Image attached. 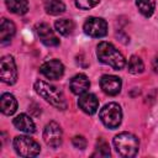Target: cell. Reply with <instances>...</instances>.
Masks as SVG:
<instances>
[{
  "label": "cell",
  "mask_w": 158,
  "mask_h": 158,
  "mask_svg": "<svg viewBox=\"0 0 158 158\" xmlns=\"http://www.w3.org/2000/svg\"><path fill=\"white\" fill-rule=\"evenodd\" d=\"M15 152L20 157H36L40 154V144L30 136H16L12 142Z\"/></svg>",
  "instance_id": "5b68a950"
},
{
  "label": "cell",
  "mask_w": 158,
  "mask_h": 158,
  "mask_svg": "<svg viewBox=\"0 0 158 158\" xmlns=\"http://www.w3.org/2000/svg\"><path fill=\"white\" fill-rule=\"evenodd\" d=\"M0 110L4 115L11 116L17 110V101L15 96L10 93H4L0 98Z\"/></svg>",
  "instance_id": "9a60e30c"
},
{
  "label": "cell",
  "mask_w": 158,
  "mask_h": 158,
  "mask_svg": "<svg viewBox=\"0 0 158 158\" xmlns=\"http://www.w3.org/2000/svg\"><path fill=\"white\" fill-rule=\"evenodd\" d=\"M89 86H90V81H89L88 77L83 73L74 75L69 81V88H70L72 93L75 95H81V94L86 93Z\"/></svg>",
  "instance_id": "4fadbf2b"
},
{
  "label": "cell",
  "mask_w": 158,
  "mask_h": 158,
  "mask_svg": "<svg viewBox=\"0 0 158 158\" xmlns=\"http://www.w3.org/2000/svg\"><path fill=\"white\" fill-rule=\"evenodd\" d=\"M114 147L116 152L125 158L135 157L139 148L138 138L130 132H121L114 137Z\"/></svg>",
  "instance_id": "3957f363"
},
{
  "label": "cell",
  "mask_w": 158,
  "mask_h": 158,
  "mask_svg": "<svg viewBox=\"0 0 158 158\" xmlns=\"http://www.w3.org/2000/svg\"><path fill=\"white\" fill-rule=\"evenodd\" d=\"M40 72L47 79L57 80V79L63 77V74H64V65L58 59H51L48 62H44L40 67Z\"/></svg>",
  "instance_id": "30bf717a"
},
{
  "label": "cell",
  "mask_w": 158,
  "mask_h": 158,
  "mask_svg": "<svg viewBox=\"0 0 158 158\" xmlns=\"http://www.w3.org/2000/svg\"><path fill=\"white\" fill-rule=\"evenodd\" d=\"M0 75L5 84L12 85L17 80V69L12 56H2L0 59Z\"/></svg>",
  "instance_id": "8992f818"
},
{
  "label": "cell",
  "mask_w": 158,
  "mask_h": 158,
  "mask_svg": "<svg viewBox=\"0 0 158 158\" xmlns=\"http://www.w3.org/2000/svg\"><path fill=\"white\" fill-rule=\"evenodd\" d=\"M37 36L40 37L41 42L47 47H54L59 44V38L54 33V31L51 28V26L46 22H40L35 27Z\"/></svg>",
  "instance_id": "9c48e42d"
},
{
  "label": "cell",
  "mask_w": 158,
  "mask_h": 158,
  "mask_svg": "<svg viewBox=\"0 0 158 158\" xmlns=\"http://www.w3.org/2000/svg\"><path fill=\"white\" fill-rule=\"evenodd\" d=\"M16 33V26L12 21L7 19H2L0 23V41L2 44H6L11 41V38Z\"/></svg>",
  "instance_id": "2e32d148"
},
{
  "label": "cell",
  "mask_w": 158,
  "mask_h": 158,
  "mask_svg": "<svg viewBox=\"0 0 158 158\" xmlns=\"http://www.w3.org/2000/svg\"><path fill=\"white\" fill-rule=\"evenodd\" d=\"M99 117L107 128L115 130L121 125V121H122L121 106L116 102H109L100 110Z\"/></svg>",
  "instance_id": "277c9868"
},
{
  "label": "cell",
  "mask_w": 158,
  "mask_h": 158,
  "mask_svg": "<svg viewBox=\"0 0 158 158\" xmlns=\"http://www.w3.org/2000/svg\"><path fill=\"white\" fill-rule=\"evenodd\" d=\"M83 28L88 36L94 38H101L107 33V23L101 17H95V16L88 17L86 21L84 22Z\"/></svg>",
  "instance_id": "52a82bcc"
},
{
  "label": "cell",
  "mask_w": 158,
  "mask_h": 158,
  "mask_svg": "<svg viewBox=\"0 0 158 158\" xmlns=\"http://www.w3.org/2000/svg\"><path fill=\"white\" fill-rule=\"evenodd\" d=\"M100 86L101 90L110 95V96H115L121 91V86H122V81L116 75H110V74H105L101 77L100 79Z\"/></svg>",
  "instance_id": "8fae6325"
},
{
  "label": "cell",
  "mask_w": 158,
  "mask_h": 158,
  "mask_svg": "<svg viewBox=\"0 0 158 158\" xmlns=\"http://www.w3.org/2000/svg\"><path fill=\"white\" fill-rule=\"evenodd\" d=\"M14 126L16 127V130L25 132V133H33L36 132V126L33 120L26 115V114H20L14 118Z\"/></svg>",
  "instance_id": "5bb4252c"
},
{
  "label": "cell",
  "mask_w": 158,
  "mask_h": 158,
  "mask_svg": "<svg viewBox=\"0 0 158 158\" xmlns=\"http://www.w3.org/2000/svg\"><path fill=\"white\" fill-rule=\"evenodd\" d=\"M128 72L131 74H141L144 70V64L142 62V59L137 56H132L128 59V64H127Z\"/></svg>",
  "instance_id": "44dd1931"
},
{
  "label": "cell",
  "mask_w": 158,
  "mask_h": 158,
  "mask_svg": "<svg viewBox=\"0 0 158 158\" xmlns=\"http://www.w3.org/2000/svg\"><path fill=\"white\" fill-rule=\"evenodd\" d=\"M111 152H110V147L109 144L102 139L99 138L96 142V147H95V152H94V157H110Z\"/></svg>",
  "instance_id": "7402d4cb"
},
{
  "label": "cell",
  "mask_w": 158,
  "mask_h": 158,
  "mask_svg": "<svg viewBox=\"0 0 158 158\" xmlns=\"http://www.w3.org/2000/svg\"><path fill=\"white\" fill-rule=\"evenodd\" d=\"M35 90L40 96H42L47 102H49L58 110L67 109V101L64 94L54 85H51L44 80H37L35 83Z\"/></svg>",
  "instance_id": "7a4b0ae2"
},
{
  "label": "cell",
  "mask_w": 158,
  "mask_h": 158,
  "mask_svg": "<svg viewBox=\"0 0 158 158\" xmlns=\"http://www.w3.org/2000/svg\"><path fill=\"white\" fill-rule=\"evenodd\" d=\"M43 139L46 144L51 148H58L62 144L63 139V132L60 126L54 121L48 122L43 130Z\"/></svg>",
  "instance_id": "ba28073f"
},
{
  "label": "cell",
  "mask_w": 158,
  "mask_h": 158,
  "mask_svg": "<svg viewBox=\"0 0 158 158\" xmlns=\"http://www.w3.org/2000/svg\"><path fill=\"white\" fill-rule=\"evenodd\" d=\"M54 27H56V31L62 36H69L73 33L75 25L69 19H60L54 22Z\"/></svg>",
  "instance_id": "d6986e66"
},
{
  "label": "cell",
  "mask_w": 158,
  "mask_h": 158,
  "mask_svg": "<svg viewBox=\"0 0 158 158\" xmlns=\"http://www.w3.org/2000/svg\"><path fill=\"white\" fill-rule=\"evenodd\" d=\"M43 6L47 14L57 16L65 11V5L62 0H43Z\"/></svg>",
  "instance_id": "e0dca14e"
},
{
  "label": "cell",
  "mask_w": 158,
  "mask_h": 158,
  "mask_svg": "<svg viewBox=\"0 0 158 158\" xmlns=\"http://www.w3.org/2000/svg\"><path fill=\"white\" fill-rule=\"evenodd\" d=\"M96 56L101 63L110 65L115 70H121L126 64L122 53L118 52V49L110 42H100L96 47Z\"/></svg>",
  "instance_id": "6da1fadb"
},
{
  "label": "cell",
  "mask_w": 158,
  "mask_h": 158,
  "mask_svg": "<svg viewBox=\"0 0 158 158\" xmlns=\"http://www.w3.org/2000/svg\"><path fill=\"white\" fill-rule=\"evenodd\" d=\"M6 6L10 12L16 15H25L28 11L27 0H6Z\"/></svg>",
  "instance_id": "ac0fdd59"
},
{
  "label": "cell",
  "mask_w": 158,
  "mask_h": 158,
  "mask_svg": "<svg viewBox=\"0 0 158 158\" xmlns=\"http://www.w3.org/2000/svg\"><path fill=\"white\" fill-rule=\"evenodd\" d=\"M153 69H154V72L158 74V54L154 57V59H153Z\"/></svg>",
  "instance_id": "d4e9b609"
},
{
  "label": "cell",
  "mask_w": 158,
  "mask_h": 158,
  "mask_svg": "<svg viewBox=\"0 0 158 158\" xmlns=\"http://www.w3.org/2000/svg\"><path fill=\"white\" fill-rule=\"evenodd\" d=\"M79 107L88 115H94L99 109V100L95 94L91 93H84L78 99Z\"/></svg>",
  "instance_id": "7c38bea8"
},
{
  "label": "cell",
  "mask_w": 158,
  "mask_h": 158,
  "mask_svg": "<svg viewBox=\"0 0 158 158\" xmlns=\"http://www.w3.org/2000/svg\"><path fill=\"white\" fill-rule=\"evenodd\" d=\"M74 1H75V6L79 7L80 10H90L100 2V0H74Z\"/></svg>",
  "instance_id": "603a6c76"
},
{
  "label": "cell",
  "mask_w": 158,
  "mask_h": 158,
  "mask_svg": "<svg viewBox=\"0 0 158 158\" xmlns=\"http://www.w3.org/2000/svg\"><path fill=\"white\" fill-rule=\"evenodd\" d=\"M72 143L78 149H84L86 147V139L83 136H74L72 139Z\"/></svg>",
  "instance_id": "cb8c5ba5"
},
{
  "label": "cell",
  "mask_w": 158,
  "mask_h": 158,
  "mask_svg": "<svg viewBox=\"0 0 158 158\" xmlns=\"http://www.w3.org/2000/svg\"><path fill=\"white\" fill-rule=\"evenodd\" d=\"M136 6L144 17H151L156 10V0H136Z\"/></svg>",
  "instance_id": "ffe728a7"
}]
</instances>
